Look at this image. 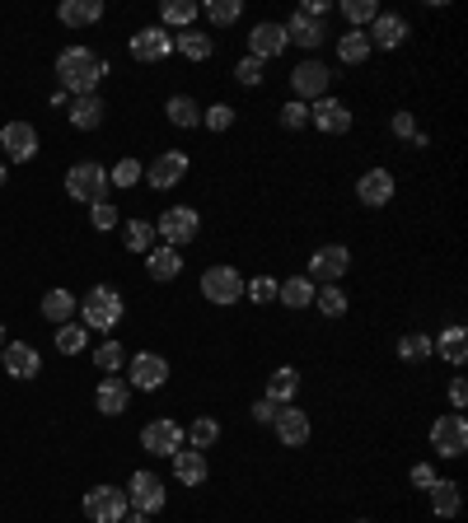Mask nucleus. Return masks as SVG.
<instances>
[{"instance_id":"obj_36","label":"nucleus","mask_w":468,"mask_h":523,"mask_svg":"<svg viewBox=\"0 0 468 523\" xmlns=\"http://www.w3.org/2000/svg\"><path fill=\"white\" fill-rule=\"evenodd\" d=\"M463 337H468V332L454 323V328H445V332H441V341H431V346L450 360V365H463V360H468V341H463Z\"/></svg>"},{"instance_id":"obj_13","label":"nucleus","mask_w":468,"mask_h":523,"mask_svg":"<svg viewBox=\"0 0 468 523\" xmlns=\"http://www.w3.org/2000/svg\"><path fill=\"white\" fill-rule=\"evenodd\" d=\"M328 85H333V70H328L324 61H300V66L291 70V89H295L300 103H304V99H328Z\"/></svg>"},{"instance_id":"obj_46","label":"nucleus","mask_w":468,"mask_h":523,"mask_svg":"<svg viewBox=\"0 0 468 523\" xmlns=\"http://www.w3.org/2000/svg\"><path fill=\"white\" fill-rule=\"evenodd\" d=\"M202 127H207V131H229V127H234V108H229V103L202 108Z\"/></svg>"},{"instance_id":"obj_29","label":"nucleus","mask_w":468,"mask_h":523,"mask_svg":"<svg viewBox=\"0 0 468 523\" xmlns=\"http://www.w3.org/2000/svg\"><path fill=\"white\" fill-rule=\"evenodd\" d=\"M277 299H282L286 309H309V304H314V280H309V276L282 280V286H277Z\"/></svg>"},{"instance_id":"obj_20","label":"nucleus","mask_w":468,"mask_h":523,"mask_svg":"<svg viewBox=\"0 0 468 523\" xmlns=\"http://www.w3.org/2000/svg\"><path fill=\"white\" fill-rule=\"evenodd\" d=\"M370 47H384V52H394V47H403L408 43V19L403 15H375V24H370Z\"/></svg>"},{"instance_id":"obj_16","label":"nucleus","mask_w":468,"mask_h":523,"mask_svg":"<svg viewBox=\"0 0 468 523\" xmlns=\"http://www.w3.org/2000/svg\"><path fill=\"white\" fill-rule=\"evenodd\" d=\"M0 365H5L10 379H33L43 370V355H37V346H28V341H5L0 346Z\"/></svg>"},{"instance_id":"obj_2","label":"nucleus","mask_w":468,"mask_h":523,"mask_svg":"<svg viewBox=\"0 0 468 523\" xmlns=\"http://www.w3.org/2000/svg\"><path fill=\"white\" fill-rule=\"evenodd\" d=\"M80 313H85V328L90 332H112L122 323V295L112 286H94L85 299H80Z\"/></svg>"},{"instance_id":"obj_8","label":"nucleus","mask_w":468,"mask_h":523,"mask_svg":"<svg viewBox=\"0 0 468 523\" xmlns=\"http://www.w3.org/2000/svg\"><path fill=\"white\" fill-rule=\"evenodd\" d=\"M169 379V360L165 355H154V350H141L127 360V388H141V392H154V388H165Z\"/></svg>"},{"instance_id":"obj_12","label":"nucleus","mask_w":468,"mask_h":523,"mask_svg":"<svg viewBox=\"0 0 468 523\" xmlns=\"http://www.w3.org/2000/svg\"><path fill=\"white\" fill-rule=\"evenodd\" d=\"M132 57L136 61H145V66H154V61H165V57H174V33L169 28H160V24H150V28H141V33H132Z\"/></svg>"},{"instance_id":"obj_28","label":"nucleus","mask_w":468,"mask_h":523,"mask_svg":"<svg viewBox=\"0 0 468 523\" xmlns=\"http://www.w3.org/2000/svg\"><path fill=\"white\" fill-rule=\"evenodd\" d=\"M145 271H150V280H178V271H183L178 248H169V244L150 248V253H145Z\"/></svg>"},{"instance_id":"obj_30","label":"nucleus","mask_w":468,"mask_h":523,"mask_svg":"<svg viewBox=\"0 0 468 523\" xmlns=\"http://www.w3.org/2000/svg\"><path fill=\"white\" fill-rule=\"evenodd\" d=\"M75 309H80V299H75L70 290H61V286L43 295V318H48V323H57V328L70 323V313H75Z\"/></svg>"},{"instance_id":"obj_21","label":"nucleus","mask_w":468,"mask_h":523,"mask_svg":"<svg viewBox=\"0 0 468 523\" xmlns=\"http://www.w3.org/2000/svg\"><path fill=\"white\" fill-rule=\"evenodd\" d=\"M271 430H277V439H282L286 449H304V445H309V416H304V412H295V402L277 412Z\"/></svg>"},{"instance_id":"obj_47","label":"nucleus","mask_w":468,"mask_h":523,"mask_svg":"<svg viewBox=\"0 0 468 523\" xmlns=\"http://www.w3.org/2000/svg\"><path fill=\"white\" fill-rule=\"evenodd\" d=\"M244 295L253 304H271V299H277V280H271V276H253V280H244Z\"/></svg>"},{"instance_id":"obj_10","label":"nucleus","mask_w":468,"mask_h":523,"mask_svg":"<svg viewBox=\"0 0 468 523\" xmlns=\"http://www.w3.org/2000/svg\"><path fill=\"white\" fill-rule=\"evenodd\" d=\"M187 154L183 150H165V154H154L150 164H145V183L154 187V192H169V187H178L183 178H187Z\"/></svg>"},{"instance_id":"obj_44","label":"nucleus","mask_w":468,"mask_h":523,"mask_svg":"<svg viewBox=\"0 0 468 523\" xmlns=\"http://www.w3.org/2000/svg\"><path fill=\"white\" fill-rule=\"evenodd\" d=\"M94 365H99L103 374H117V370H122V365H127V350H122V346H117V341H103V346L94 350Z\"/></svg>"},{"instance_id":"obj_34","label":"nucleus","mask_w":468,"mask_h":523,"mask_svg":"<svg viewBox=\"0 0 468 523\" xmlns=\"http://www.w3.org/2000/svg\"><path fill=\"white\" fill-rule=\"evenodd\" d=\"M431 341H436V337H426V332H408V337H399V360H408V365H421V360H431V355H436Z\"/></svg>"},{"instance_id":"obj_24","label":"nucleus","mask_w":468,"mask_h":523,"mask_svg":"<svg viewBox=\"0 0 468 523\" xmlns=\"http://www.w3.org/2000/svg\"><path fill=\"white\" fill-rule=\"evenodd\" d=\"M174 476L183 481V486H202V481L211 476L207 454H202V449H178V454H174Z\"/></svg>"},{"instance_id":"obj_49","label":"nucleus","mask_w":468,"mask_h":523,"mask_svg":"<svg viewBox=\"0 0 468 523\" xmlns=\"http://www.w3.org/2000/svg\"><path fill=\"white\" fill-rule=\"evenodd\" d=\"M282 127H286V131H300V127H309V103L291 99V103L282 108Z\"/></svg>"},{"instance_id":"obj_25","label":"nucleus","mask_w":468,"mask_h":523,"mask_svg":"<svg viewBox=\"0 0 468 523\" xmlns=\"http://www.w3.org/2000/svg\"><path fill=\"white\" fill-rule=\"evenodd\" d=\"M57 19H61L66 28L99 24V19H103V0H61V5H57Z\"/></svg>"},{"instance_id":"obj_19","label":"nucleus","mask_w":468,"mask_h":523,"mask_svg":"<svg viewBox=\"0 0 468 523\" xmlns=\"http://www.w3.org/2000/svg\"><path fill=\"white\" fill-rule=\"evenodd\" d=\"M0 150H5L15 164H28V159L37 154V131L28 122H10V127H0Z\"/></svg>"},{"instance_id":"obj_56","label":"nucleus","mask_w":468,"mask_h":523,"mask_svg":"<svg viewBox=\"0 0 468 523\" xmlns=\"http://www.w3.org/2000/svg\"><path fill=\"white\" fill-rule=\"evenodd\" d=\"M122 523H150V518H145V514H127Z\"/></svg>"},{"instance_id":"obj_52","label":"nucleus","mask_w":468,"mask_h":523,"mask_svg":"<svg viewBox=\"0 0 468 523\" xmlns=\"http://www.w3.org/2000/svg\"><path fill=\"white\" fill-rule=\"evenodd\" d=\"M388 127H394V136H399V141H412V136H417L412 112H394V122H388Z\"/></svg>"},{"instance_id":"obj_11","label":"nucleus","mask_w":468,"mask_h":523,"mask_svg":"<svg viewBox=\"0 0 468 523\" xmlns=\"http://www.w3.org/2000/svg\"><path fill=\"white\" fill-rule=\"evenodd\" d=\"M431 449H436L441 458H459V454L468 449V421H463L459 412H450V416H441V421L431 425Z\"/></svg>"},{"instance_id":"obj_37","label":"nucleus","mask_w":468,"mask_h":523,"mask_svg":"<svg viewBox=\"0 0 468 523\" xmlns=\"http://www.w3.org/2000/svg\"><path fill=\"white\" fill-rule=\"evenodd\" d=\"M165 112H169V122H174V127H202V108L192 103L187 94H174V99L165 103Z\"/></svg>"},{"instance_id":"obj_22","label":"nucleus","mask_w":468,"mask_h":523,"mask_svg":"<svg viewBox=\"0 0 468 523\" xmlns=\"http://www.w3.org/2000/svg\"><path fill=\"white\" fill-rule=\"evenodd\" d=\"M286 28V43H295V47H304V52H314L324 37H328V28L319 24V19H309V15H291V24H282Z\"/></svg>"},{"instance_id":"obj_55","label":"nucleus","mask_w":468,"mask_h":523,"mask_svg":"<svg viewBox=\"0 0 468 523\" xmlns=\"http://www.w3.org/2000/svg\"><path fill=\"white\" fill-rule=\"evenodd\" d=\"M300 15H309V19H319V24H324V15H328V0H304V5H300Z\"/></svg>"},{"instance_id":"obj_50","label":"nucleus","mask_w":468,"mask_h":523,"mask_svg":"<svg viewBox=\"0 0 468 523\" xmlns=\"http://www.w3.org/2000/svg\"><path fill=\"white\" fill-rule=\"evenodd\" d=\"M90 225H94L99 234L117 229V206H108V201H94V206H90Z\"/></svg>"},{"instance_id":"obj_4","label":"nucleus","mask_w":468,"mask_h":523,"mask_svg":"<svg viewBox=\"0 0 468 523\" xmlns=\"http://www.w3.org/2000/svg\"><path fill=\"white\" fill-rule=\"evenodd\" d=\"M141 449H145V454H154V458H174L178 449H187V434H183V425H178V421L154 416V421L141 430Z\"/></svg>"},{"instance_id":"obj_17","label":"nucleus","mask_w":468,"mask_h":523,"mask_svg":"<svg viewBox=\"0 0 468 523\" xmlns=\"http://www.w3.org/2000/svg\"><path fill=\"white\" fill-rule=\"evenodd\" d=\"M286 47H291V43H286V28H282V24H271V19L253 24V33H249V57L271 61V57H282Z\"/></svg>"},{"instance_id":"obj_26","label":"nucleus","mask_w":468,"mask_h":523,"mask_svg":"<svg viewBox=\"0 0 468 523\" xmlns=\"http://www.w3.org/2000/svg\"><path fill=\"white\" fill-rule=\"evenodd\" d=\"M295 392H300V374H295L291 365H282V370L267 374V402H271V407H291Z\"/></svg>"},{"instance_id":"obj_41","label":"nucleus","mask_w":468,"mask_h":523,"mask_svg":"<svg viewBox=\"0 0 468 523\" xmlns=\"http://www.w3.org/2000/svg\"><path fill=\"white\" fill-rule=\"evenodd\" d=\"M183 434H187V445H192V449H202V454H207V449L216 445V439H220V425H216L211 416H197V421H192Z\"/></svg>"},{"instance_id":"obj_39","label":"nucleus","mask_w":468,"mask_h":523,"mask_svg":"<svg viewBox=\"0 0 468 523\" xmlns=\"http://www.w3.org/2000/svg\"><path fill=\"white\" fill-rule=\"evenodd\" d=\"M122 244H127V253H141V257H145V253L154 248V225H150V220H132V225L122 229Z\"/></svg>"},{"instance_id":"obj_14","label":"nucleus","mask_w":468,"mask_h":523,"mask_svg":"<svg viewBox=\"0 0 468 523\" xmlns=\"http://www.w3.org/2000/svg\"><path fill=\"white\" fill-rule=\"evenodd\" d=\"M346 267H351V253L342 244H328V248H319L314 257H309V280H319V286H337V280L346 276Z\"/></svg>"},{"instance_id":"obj_59","label":"nucleus","mask_w":468,"mask_h":523,"mask_svg":"<svg viewBox=\"0 0 468 523\" xmlns=\"http://www.w3.org/2000/svg\"><path fill=\"white\" fill-rule=\"evenodd\" d=\"M361 523H370V518H361Z\"/></svg>"},{"instance_id":"obj_27","label":"nucleus","mask_w":468,"mask_h":523,"mask_svg":"<svg viewBox=\"0 0 468 523\" xmlns=\"http://www.w3.org/2000/svg\"><path fill=\"white\" fill-rule=\"evenodd\" d=\"M70 127L75 131H94V127H103V99L99 94H85V99H70Z\"/></svg>"},{"instance_id":"obj_58","label":"nucleus","mask_w":468,"mask_h":523,"mask_svg":"<svg viewBox=\"0 0 468 523\" xmlns=\"http://www.w3.org/2000/svg\"><path fill=\"white\" fill-rule=\"evenodd\" d=\"M0 346H5V328H0Z\"/></svg>"},{"instance_id":"obj_31","label":"nucleus","mask_w":468,"mask_h":523,"mask_svg":"<svg viewBox=\"0 0 468 523\" xmlns=\"http://www.w3.org/2000/svg\"><path fill=\"white\" fill-rule=\"evenodd\" d=\"M426 496H431V509H436V518H454L459 514V481H445V476H436V486L431 491H426Z\"/></svg>"},{"instance_id":"obj_38","label":"nucleus","mask_w":468,"mask_h":523,"mask_svg":"<svg viewBox=\"0 0 468 523\" xmlns=\"http://www.w3.org/2000/svg\"><path fill=\"white\" fill-rule=\"evenodd\" d=\"M202 15H207L216 28H229V24H239V15H244V0H207V5H202Z\"/></svg>"},{"instance_id":"obj_7","label":"nucleus","mask_w":468,"mask_h":523,"mask_svg":"<svg viewBox=\"0 0 468 523\" xmlns=\"http://www.w3.org/2000/svg\"><path fill=\"white\" fill-rule=\"evenodd\" d=\"M202 295L211 299V304H239L244 299V276L234 271V267H207L202 271Z\"/></svg>"},{"instance_id":"obj_42","label":"nucleus","mask_w":468,"mask_h":523,"mask_svg":"<svg viewBox=\"0 0 468 523\" xmlns=\"http://www.w3.org/2000/svg\"><path fill=\"white\" fill-rule=\"evenodd\" d=\"M314 309H319L324 318H342V313H346V295H342L337 286H319V290H314Z\"/></svg>"},{"instance_id":"obj_35","label":"nucleus","mask_w":468,"mask_h":523,"mask_svg":"<svg viewBox=\"0 0 468 523\" xmlns=\"http://www.w3.org/2000/svg\"><path fill=\"white\" fill-rule=\"evenodd\" d=\"M202 15V5H197V0H165V10H160V28H187L192 19H197Z\"/></svg>"},{"instance_id":"obj_23","label":"nucleus","mask_w":468,"mask_h":523,"mask_svg":"<svg viewBox=\"0 0 468 523\" xmlns=\"http://www.w3.org/2000/svg\"><path fill=\"white\" fill-rule=\"evenodd\" d=\"M94 402H99V412H103V416H122V412H127V402H132V388H127V379L103 374V383H99Z\"/></svg>"},{"instance_id":"obj_54","label":"nucleus","mask_w":468,"mask_h":523,"mask_svg":"<svg viewBox=\"0 0 468 523\" xmlns=\"http://www.w3.org/2000/svg\"><path fill=\"white\" fill-rule=\"evenodd\" d=\"M463 402H468V383H463V379H454V383H450V407H454V412H463Z\"/></svg>"},{"instance_id":"obj_9","label":"nucleus","mask_w":468,"mask_h":523,"mask_svg":"<svg viewBox=\"0 0 468 523\" xmlns=\"http://www.w3.org/2000/svg\"><path fill=\"white\" fill-rule=\"evenodd\" d=\"M165 481L160 476H154V472H132V481H127V505L136 509V514H160L165 509Z\"/></svg>"},{"instance_id":"obj_15","label":"nucleus","mask_w":468,"mask_h":523,"mask_svg":"<svg viewBox=\"0 0 468 523\" xmlns=\"http://www.w3.org/2000/svg\"><path fill=\"white\" fill-rule=\"evenodd\" d=\"M309 122H314L324 136H346L351 131V108L342 99H314L309 108Z\"/></svg>"},{"instance_id":"obj_18","label":"nucleus","mask_w":468,"mask_h":523,"mask_svg":"<svg viewBox=\"0 0 468 523\" xmlns=\"http://www.w3.org/2000/svg\"><path fill=\"white\" fill-rule=\"evenodd\" d=\"M356 201H361V206H370V211L388 206V201H394V173H388V169H370V173H361V183H356Z\"/></svg>"},{"instance_id":"obj_6","label":"nucleus","mask_w":468,"mask_h":523,"mask_svg":"<svg viewBox=\"0 0 468 523\" xmlns=\"http://www.w3.org/2000/svg\"><path fill=\"white\" fill-rule=\"evenodd\" d=\"M197 229H202V215L192 211V206H169L160 220H154V234H160L169 248H183V244H192V238H197Z\"/></svg>"},{"instance_id":"obj_48","label":"nucleus","mask_w":468,"mask_h":523,"mask_svg":"<svg viewBox=\"0 0 468 523\" xmlns=\"http://www.w3.org/2000/svg\"><path fill=\"white\" fill-rule=\"evenodd\" d=\"M108 183H112V187H136V183H141V164H136V159L112 164V169H108Z\"/></svg>"},{"instance_id":"obj_40","label":"nucleus","mask_w":468,"mask_h":523,"mask_svg":"<svg viewBox=\"0 0 468 523\" xmlns=\"http://www.w3.org/2000/svg\"><path fill=\"white\" fill-rule=\"evenodd\" d=\"M52 341H57V350H61V355H80V350H85V341H90V328H85V323H61Z\"/></svg>"},{"instance_id":"obj_1","label":"nucleus","mask_w":468,"mask_h":523,"mask_svg":"<svg viewBox=\"0 0 468 523\" xmlns=\"http://www.w3.org/2000/svg\"><path fill=\"white\" fill-rule=\"evenodd\" d=\"M103 75H108V61L90 47H66L57 57V79H61V89L75 94V99H85L103 85Z\"/></svg>"},{"instance_id":"obj_45","label":"nucleus","mask_w":468,"mask_h":523,"mask_svg":"<svg viewBox=\"0 0 468 523\" xmlns=\"http://www.w3.org/2000/svg\"><path fill=\"white\" fill-rule=\"evenodd\" d=\"M234 79H239V85H262V79H267V61H258V57H244L239 66H234Z\"/></svg>"},{"instance_id":"obj_33","label":"nucleus","mask_w":468,"mask_h":523,"mask_svg":"<svg viewBox=\"0 0 468 523\" xmlns=\"http://www.w3.org/2000/svg\"><path fill=\"white\" fill-rule=\"evenodd\" d=\"M174 47H178L187 61H207V57L216 52V43H211L207 33H197V28H183V33L174 37Z\"/></svg>"},{"instance_id":"obj_51","label":"nucleus","mask_w":468,"mask_h":523,"mask_svg":"<svg viewBox=\"0 0 468 523\" xmlns=\"http://www.w3.org/2000/svg\"><path fill=\"white\" fill-rule=\"evenodd\" d=\"M408 481H412L417 491H431V486H436V467H431V463H417V467L408 472Z\"/></svg>"},{"instance_id":"obj_5","label":"nucleus","mask_w":468,"mask_h":523,"mask_svg":"<svg viewBox=\"0 0 468 523\" xmlns=\"http://www.w3.org/2000/svg\"><path fill=\"white\" fill-rule=\"evenodd\" d=\"M127 491L122 486H90L85 491V518L90 523H122L127 518Z\"/></svg>"},{"instance_id":"obj_32","label":"nucleus","mask_w":468,"mask_h":523,"mask_svg":"<svg viewBox=\"0 0 468 523\" xmlns=\"http://www.w3.org/2000/svg\"><path fill=\"white\" fill-rule=\"evenodd\" d=\"M370 52H375V47H370V37H366L361 28H351V33L337 37V61H342V66H361Z\"/></svg>"},{"instance_id":"obj_3","label":"nucleus","mask_w":468,"mask_h":523,"mask_svg":"<svg viewBox=\"0 0 468 523\" xmlns=\"http://www.w3.org/2000/svg\"><path fill=\"white\" fill-rule=\"evenodd\" d=\"M108 187H112V183H108V169H103V164H94V159H85V164H70V173H66V196L85 201V206L103 201V192H108Z\"/></svg>"},{"instance_id":"obj_57","label":"nucleus","mask_w":468,"mask_h":523,"mask_svg":"<svg viewBox=\"0 0 468 523\" xmlns=\"http://www.w3.org/2000/svg\"><path fill=\"white\" fill-rule=\"evenodd\" d=\"M5 173H10V169H5V164H0V187H5Z\"/></svg>"},{"instance_id":"obj_43","label":"nucleus","mask_w":468,"mask_h":523,"mask_svg":"<svg viewBox=\"0 0 468 523\" xmlns=\"http://www.w3.org/2000/svg\"><path fill=\"white\" fill-rule=\"evenodd\" d=\"M342 15L351 19V28H361V33H366V24H375L379 5H375V0H342Z\"/></svg>"},{"instance_id":"obj_53","label":"nucleus","mask_w":468,"mask_h":523,"mask_svg":"<svg viewBox=\"0 0 468 523\" xmlns=\"http://www.w3.org/2000/svg\"><path fill=\"white\" fill-rule=\"evenodd\" d=\"M277 412H282V407H271L267 397H258V402H253V421H258V425H271V421H277Z\"/></svg>"}]
</instances>
